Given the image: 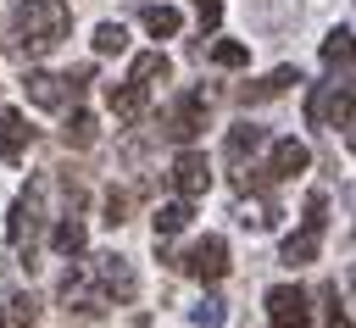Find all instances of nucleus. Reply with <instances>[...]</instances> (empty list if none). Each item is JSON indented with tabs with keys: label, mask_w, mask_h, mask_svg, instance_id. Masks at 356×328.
Returning <instances> with one entry per match:
<instances>
[{
	"label": "nucleus",
	"mask_w": 356,
	"mask_h": 328,
	"mask_svg": "<svg viewBox=\"0 0 356 328\" xmlns=\"http://www.w3.org/2000/svg\"><path fill=\"white\" fill-rule=\"evenodd\" d=\"M72 28L67 0H17L11 11V56H50Z\"/></svg>",
	"instance_id": "obj_1"
},
{
	"label": "nucleus",
	"mask_w": 356,
	"mask_h": 328,
	"mask_svg": "<svg viewBox=\"0 0 356 328\" xmlns=\"http://www.w3.org/2000/svg\"><path fill=\"white\" fill-rule=\"evenodd\" d=\"M323 228H328V200L312 189V195H306V217H300V228L278 245V261H284V267H306V261H317V250H323Z\"/></svg>",
	"instance_id": "obj_2"
},
{
	"label": "nucleus",
	"mask_w": 356,
	"mask_h": 328,
	"mask_svg": "<svg viewBox=\"0 0 356 328\" xmlns=\"http://www.w3.org/2000/svg\"><path fill=\"white\" fill-rule=\"evenodd\" d=\"M306 122H334V128H356V78L345 83H317L306 95Z\"/></svg>",
	"instance_id": "obj_3"
},
{
	"label": "nucleus",
	"mask_w": 356,
	"mask_h": 328,
	"mask_svg": "<svg viewBox=\"0 0 356 328\" xmlns=\"http://www.w3.org/2000/svg\"><path fill=\"white\" fill-rule=\"evenodd\" d=\"M106 306H111V300H106V289L95 284V272H89V267H67V278H61V311L78 317V322H95Z\"/></svg>",
	"instance_id": "obj_4"
},
{
	"label": "nucleus",
	"mask_w": 356,
	"mask_h": 328,
	"mask_svg": "<svg viewBox=\"0 0 356 328\" xmlns=\"http://www.w3.org/2000/svg\"><path fill=\"white\" fill-rule=\"evenodd\" d=\"M206 117H211V100H206V89H184V95L172 100V111H167L161 133H167V139H178V145H189V139L206 128Z\"/></svg>",
	"instance_id": "obj_5"
},
{
	"label": "nucleus",
	"mask_w": 356,
	"mask_h": 328,
	"mask_svg": "<svg viewBox=\"0 0 356 328\" xmlns=\"http://www.w3.org/2000/svg\"><path fill=\"white\" fill-rule=\"evenodd\" d=\"M178 272H189V278H200V284H217V278L228 272V239H222V233L195 239V245L178 256Z\"/></svg>",
	"instance_id": "obj_6"
},
{
	"label": "nucleus",
	"mask_w": 356,
	"mask_h": 328,
	"mask_svg": "<svg viewBox=\"0 0 356 328\" xmlns=\"http://www.w3.org/2000/svg\"><path fill=\"white\" fill-rule=\"evenodd\" d=\"M267 328H312V295L300 284L267 289Z\"/></svg>",
	"instance_id": "obj_7"
},
{
	"label": "nucleus",
	"mask_w": 356,
	"mask_h": 328,
	"mask_svg": "<svg viewBox=\"0 0 356 328\" xmlns=\"http://www.w3.org/2000/svg\"><path fill=\"white\" fill-rule=\"evenodd\" d=\"M89 272H95V284L106 289V300H134V295H139V272H134V261L117 256V250L89 256Z\"/></svg>",
	"instance_id": "obj_8"
},
{
	"label": "nucleus",
	"mask_w": 356,
	"mask_h": 328,
	"mask_svg": "<svg viewBox=\"0 0 356 328\" xmlns=\"http://www.w3.org/2000/svg\"><path fill=\"white\" fill-rule=\"evenodd\" d=\"M172 189H178V200H195V195L211 189V161H206V150H178V156H172Z\"/></svg>",
	"instance_id": "obj_9"
},
{
	"label": "nucleus",
	"mask_w": 356,
	"mask_h": 328,
	"mask_svg": "<svg viewBox=\"0 0 356 328\" xmlns=\"http://www.w3.org/2000/svg\"><path fill=\"white\" fill-rule=\"evenodd\" d=\"M306 167H312V150H306L300 139H273L267 167H261V183H273V178H295V172H306Z\"/></svg>",
	"instance_id": "obj_10"
},
{
	"label": "nucleus",
	"mask_w": 356,
	"mask_h": 328,
	"mask_svg": "<svg viewBox=\"0 0 356 328\" xmlns=\"http://www.w3.org/2000/svg\"><path fill=\"white\" fill-rule=\"evenodd\" d=\"M22 89H28V106H39V111H61V106L72 100L67 78H56V72H28Z\"/></svg>",
	"instance_id": "obj_11"
},
{
	"label": "nucleus",
	"mask_w": 356,
	"mask_h": 328,
	"mask_svg": "<svg viewBox=\"0 0 356 328\" xmlns=\"http://www.w3.org/2000/svg\"><path fill=\"white\" fill-rule=\"evenodd\" d=\"M28 139H33V128H28V117L22 111H11V106H0V161H22L28 156Z\"/></svg>",
	"instance_id": "obj_12"
},
{
	"label": "nucleus",
	"mask_w": 356,
	"mask_h": 328,
	"mask_svg": "<svg viewBox=\"0 0 356 328\" xmlns=\"http://www.w3.org/2000/svg\"><path fill=\"white\" fill-rule=\"evenodd\" d=\"M289 83H300V72H295V67H273L267 78H256V83H239V106H261V100H278Z\"/></svg>",
	"instance_id": "obj_13"
},
{
	"label": "nucleus",
	"mask_w": 356,
	"mask_h": 328,
	"mask_svg": "<svg viewBox=\"0 0 356 328\" xmlns=\"http://www.w3.org/2000/svg\"><path fill=\"white\" fill-rule=\"evenodd\" d=\"M106 106H111L122 122H134V117H145V106H150V89H145L139 78H122V83H111V89H106Z\"/></svg>",
	"instance_id": "obj_14"
},
{
	"label": "nucleus",
	"mask_w": 356,
	"mask_h": 328,
	"mask_svg": "<svg viewBox=\"0 0 356 328\" xmlns=\"http://www.w3.org/2000/svg\"><path fill=\"white\" fill-rule=\"evenodd\" d=\"M139 22H145V33L172 39V33L184 28V11H178V6H139Z\"/></svg>",
	"instance_id": "obj_15"
},
{
	"label": "nucleus",
	"mask_w": 356,
	"mask_h": 328,
	"mask_svg": "<svg viewBox=\"0 0 356 328\" xmlns=\"http://www.w3.org/2000/svg\"><path fill=\"white\" fill-rule=\"evenodd\" d=\"M167 72H172V61H167L161 50H139V56H134V67H128V78H139L145 89L167 83Z\"/></svg>",
	"instance_id": "obj_16"
},
{
	"label": "nucleus",
	"mask_w": 356,
	"mask_h": 328,
	"mask_svg": "<svg viewBox=\"0 0 356 328\" xmlns=\"http://www.w3.org/2000/svg\"><path fill=\"white\" fill-rule=\"evenodd\" d=\"M267 145V128H256V122H239V128H228V145H222V156L228 161H245L250 150H261Z\"/></svg>",
	"instance_id": "obj_17"
},
{
	"label": "nucleus",
	"mask_w": 356,
	"mask_h": 328,
	"mask_svg": "<svg viewBox=\"0 0 356 328\" xmlns=\"http://www.w3.org/2000/svg\"><path fill=\"white\" fill-rule=\"evenodd\" d=\"M184 222H189V200H167V206H156V217H150V233H156V245H161V239H172Z\"/></svg>",
	"instance_id": "obj_18"
},
{
	"label": "nucleus",
	"mask_w": 356,
	"mask_h": 328,
	"mask_svg": "<svg viewBox=\"0 0 356 328\" xmlns=\"http://www.w3.org/2000/svg\"><path fill=\"white\" fill-rule=\"evenodd\" d=\"M83 239H89V233H83V222H78V217H61V222L50 228V250H56V256H78V250H83Z\"/></svg>",
	"instance_id": "obj_19"
},
{
	"label": "nucleus",
	"mask_w": 356,
	"mask_h": 328,
	"mask_svg": "<svg viewBox=\"0 0 356 328\" xmlns=\"http://www.w3.org/2000/svg\"><path fill=\"white\" fill-rule=\"evenodd\" d=\"M345 61L356 67V33H350V28H334V33L323 39V67H345Z\"/></svg>",
	"instance_id": "obj_20"
},
{
	"label": "nucleus",
	"mask_w": 356,
	"mask_h": 328,
	"mask_svg": "<svg viewBox=\"0 0 356 328\" xmlns=\"http://www.w3.org/2000/svg\"><path fill=\"white\" fill-rule=\"evenodd\" d=\"M61 145H67V150H89V145H95V117H89V111H72L67 128H61Z\"/></svg>",
	"instance_id": "obj_21"
},
{
	"label": "nucleus",
	"mask_w": 356,
	"mask_h": 328,
	"mask_svg": "<svg viewBox=\"0 0 356 328\" xmlns=\"http://www.w3.org/2000/svg\"><path fill=\"white\" fill-rule=\"evenodd\" d=\"M317 300H323V328H356V317L339 306V289H334V284H323Z\"/></svg>",
	"instance_id": "obj_22"
},
{
	"label": "nucleus",
	"mask_w": 356,
	"mask_h": 328,
	"mask_svg": "<svg viewBox=\"0 0 356 328\" xmlns=\"http://www.w3.org/2000/svg\"><path fill=\"white\" fill-rule=\"evenodd\" d=\"M95 50H100V56L128 50V28H122V22H100V28H95Z\"/></svg>",
	"instance_id": "obj_23"
},
{
	"label": "nucleus",
	"mask_w": 356,
	"mask_h": 328,
	"mask_svg": "<svg viewBox=\"0 0 356 328\" xmlns=\"http://www.w3.org/2000/svg\"><path fill=\"white\" fill-rule=\"evenodd\" d=\"M211 61H217V67H245L250 50H245L239 39H222V44H211Z\"/></svg>",
	"instance_id": "obj_24"
},
{
	"label": "nucleus",
	"mask_w": 356,
	"mask_h": 328,
	"mask_svg": "<svg viewBox=\"0 0 356 328\" xmlns=\"http://www.w3.org/2000/svg\"><path fill=\"white\" fill-rule=\"evenodd\" d=\"M189 322H195V328H222L228 311H222V300H200V306L189 311Z\"/></svg>",
	"instance_id": "obj_25"
},
{
	"label": "nucleus",
	"mask_w": 356,
	"mask_h": 328,
	"mask_svg": "<svg viewBox=\"0 0 356 328\" xmlns=\"http://www.w3.org/2000/svg\"><path fill=\"white\" fill-rule=\"evenodd\" d=\"M106 222H111V228H122V222H128V195H117V189L106 195Z\"/></svg>",
	"instance_id": "obj_26"
},
{
	"label": "nucleus",
	"mask_w": 356,
	"mask_h": 328,
	"mask_svg": "<svg viewBox=\"0 0 356 328\" xmlns=\"http://www.w3.org/2000/svg\"><path fill=\"white\" fill-rule=\"evenodd\" d=\"M11 317H17V328H33V322H39V306H33L28 295H17V300H11Z\"/></svg>",
	"instance_id": "obj_27"
},
{
	"label": "nucleus",
	"mask_w": 356,
	"mask_h": 328,
	"mask_svg": "<svg viewBox=\"0 0 356 328\" xmlns=\"http://www.w3.org/2000/svg\"><path fill=\"white\" fill-rule=\"evenodd\" d=\"M195 6H200V33L222 22V0H195Z\"/></svg>",
	"instance_id": "obj_28"
},
{
	"label": "nucleus",
	"mask_w": 356,
	"mask_h": 328,
	"mask_svg": "<svg viewBox=\"0 0 356 328\" xmlns=\"http://www.w3.org/2000/svg\"><path fill=\"white\" fill-rule=\"evenodd\" d=\"M350 306H356V267H350Z\"/></svg>",
	"instance_id": "obj_29"
},
{
	"label": "nucleus",
	"mask_w": 356,
	"mask_h": 328,
	"mask_svg": "<svg viewBox=\"0 0 356 328\" xmlns=\"http://www.w3.org/2000/svg\"><path fill=\"white\" fill-rule=\"evenodd\" d=\"M0 317H6V306H0Z\"/></svg>",
	"instance_id": "obj_30"
}]
</instances>
